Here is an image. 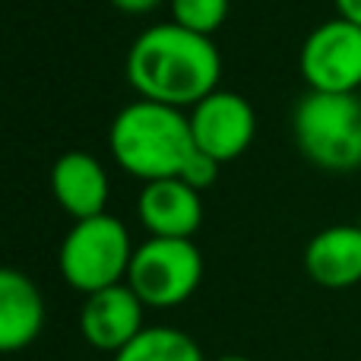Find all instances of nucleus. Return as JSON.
I'll use <instances>...</instances> for the list:
<instances>
[{"label":"nucleus","mask_w":361,"mask_h":361,"mask_svg":"<svg viewBox=\"0 0 361 361\" xmlns=\"http://www.w3.org/2000/svg\"><path fill=\"white\" fill-rule=\"evenodd\" d=\"M222 57L212 38L175 23L149 25L127 51V82L140 99L171 108H193L219 89Z\"/></svg>","instance_id":"1"},{"label":"nucleus","mask_w":361,"mask_h":361,"mask_svg":"<svg viewBox=\"0 0 361 361\" xmlns=\"http://www.w3.org/2000/svg\"><path fill=\"white\" fill-rule=\"evenodd\" d=\"M108 149L114 162L143 184L162 178H184L187 165L197 156L190 118L180 108L137 99L124 105L111 121Z\"/></svg>","instance_id":"2"},{"label":"nucleus","mask_w":361,"mask_h":361,"mask_svg":"<svg viewBox=\"0 0 361 361\" xmlns=\"http://www.w3.org/2000/svg\"><path fill=\"white\" fill-rule=\"evenodd\" d=\"M298 152L320 171L349 175L361 169V95L305 92L292 111Z\"/></svg>","instance_id":"3"},{"label":"nucleus","mask_w":361,"mask_h":361,"mask_svg":"<svg viewBox=\"0 0 361 361\" xmlns=\"http://www.w3.org/2000/svg\"><path fill=\"white\" fill-rule=\"evenodd\" d=\"M133 250L137 247L130 241L127 225L102 212V216L80 219L70 225L57 250V269L70 288L92 295L127 282Z\"/></svg>","instance_id":"4"},{"label":"nucleus","mask_w":361,"mask_h":361,"mask_svg":"<svg viewBox=\"0 0 361 361\" xmlns=\"http://www.w3.org/2000/svg\"><path fill=\"white\" fill-rule=\"evenodd\" d=\"M203 254L193 238H146L133 250L127 286L146 307H178L200 288Z\"/></svg>","instance_id":"5"},{"label":"nucleus","mask_w":361,"mask_h":361,"mask_svg":"<svg viewBox=\"0 0 361 361\" xmlns=\"http://www.w3.org/2000/svg\"><path fill=\"white\" fill-rule=\"evenodd\" d=\"M298 73L307 92L355 95L361 89V25L343 16L314 25L301 42Z\"/></svg>","instance_id":"6"},{"label":"nucleus","mask_w":361,"mask_h":361,"mask_svg":"<svg viewBox=\"0 0 361 361\" xmlns=\"http://www.w3.org/2000/svg\"><path fill=\"white\" fill-rule=\"evenodd\" d=\"M190 133L200 152L219 165L235 162L250 149L257 133V114L244 95L231 89H216L190 108Z\"/></svg>","instance_id":"7"},{"label":"nucleus","mask_w":361,"mask_h":361,"mask_svg":"<svg viewBox=\"0 0 361 361\" xmlns=\"http://www.w3.org/2000/svg\"><path fill=\"white\" fill-rule=\"evenodd\" d=\"M143 311L146 305L137 298V292L127 282L102 288V292L86 295V301H82L80 333L92 349L118 355L124 345H130L146 330Z\"/></svg>","instance_id":"8"},{"label":"nucleus","mask_w":361,"mask_h":361,"mask_svg":"<svg viewBox=\"0 0 361 361\" xmlns=\"http://www.w3.org/2000/svg\"><path fill=\"white\" fill-rule=\"evenodd\" d=\"M137 216L149 238H193L203 225V200L180 178L149 180L137 197Z\"/></svg>","instance_id":"9"},{"label":"nucleus","mask_w":361,"mask_h":361,"mask_svg":"<svg viewBox=\"0 0 361 361\" xmlns=\"http://www.w3.org/2000/svg\"><path fill=\"white\" fill-rule=\"evenodd\" d=\"M51 193H54L57 206L73 222H80V219H92L105 212L111 184H108L105 165L92 152L70 149L51 169Z\"/></svg>","instance_id":"10"},{"label":"nucleus","mask_w":361,"mask_h":361,"mask_svg":"<svg viewBox=\"0 0 361 361\" xmlns=\"http://www.w3.org/2000/svg\"><path fill=\"white\" fill-rule=\"evenodd\" d=\"M305 273L330 292H343L361 282V225H330L317 231L305 247Z\"/></svg>","instance_id":"11"},{"label":"nucleus","mask_w":361,"mask_h":361,"mask_svg":"<svg viewBox=\"0 0 361 361\" xmlns=\"http://www.w3.org/2000/svg\"><path fill=\"white\" fill-rule=\"evenodd\" d=\"M44 330V298L25 273L0 267V355L23 352Z\"/></svg>","instance_id":"12"},{"label":"nucleus","mask_w":361,"mask_h":361,"mask_svg":"<svg viewBox=\"0 0 361 361\" xmlns=\"http://www.w3.org/2000/svg\"><path fill=\"white\" fill-rule=\"evenodd\" d=\"M114 361H206L197 339L175 326H146L130 345L114 355Z\"/></svg>","instance_id":"13"},{"label":"nucleus","mask_w":361,"mask_h":361,"mask_svg":"<svg viewBox=\"0 0 361 361\" xmlns=\"http://www.w3.org/2000/svg\"><path fill=\"white\" fill-rule=\"evenodd\" d=\"M171 23L212 38L228 19V0H169Z\"/></svg>","instance_id":"14"},{"label":"nucleus","mask_w":361,"mask_h":361,"mask_svg":"<svg viewBox=\"0 0 361 361\" xmlns=\"http://www.w3.org/2000/svg\"><path fill=\"white\" fill-rule=\"evenodd\" d=\"M114 10L121 13H130V16H143V13H152L162 0H108Z\"/></svg>","instance_id":"15"},{"label":"nucleus","mask_w":361,"mask_h":361,"mask_svg":"<svg viewBox=\"0 0 361 361\" xmlns=\"http://www.w3.org/2000/svg\"><path fill=\"white\" fill-rule=\"evenodd\" d=\"M333 4H336V16L361 25V0H333Z\"/></svg>","instance_id":"16"},{"label":"nucleus","mask_w":361,"mask_h":361,"mask_svg":"<svg viewBox=\"0 0 361 361\" xmlns=\"http://www.w3.org/2000/svg\"><path fill=\"white\" fill-rule=\"evenodd\" d=\"M212 361H254V358H244V355H222V358H212Z\"/></svg>","instance_id":"17"}]
</instances>
